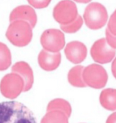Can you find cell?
I'll use <instances>...</instances> for the list:
<instances>
[{
    "mask_svg": "<svg viewBox=\"0 0 116 123\" xmlns=\"http://www.w3.org/2000/svg\"><path fill=\"white\" fill-rule=\"evenodd\" d=\"M11 63L12 56L10 49L6 44L0 43V71L8 69Z\"/></svg>",
    "mask_w": 116,
    "mask_h": 123,
    "instance_id": "cell-17",
    "label": "cell"
},
{
    "mask_svg": "<svg viewBox=\"0 0 116 123\" xmlns=\"http://www.w3.org/2000/svg\"><path fill=\"white\" fill-rule=\"evenodd\" d=\"M107 28L113 35L116 36V10L110 17Z\"/></svg>",
    "mask_w": 116,
    "mask_h": 123,
    "instance_id": "cell-20",
    "label": "cell"
},
{
    "mask_svg": "<svg viewBox=\"0 0 116 123\" xmlns=\"http://www.w3.org/2000/svg\"><path fill=\"white\" fill-rule=\"evenodd\" d=\"M83 78L87 86L95 89L104 88L107 83L108 75L103 66L92 64L84 68Z\"/></svg>",
    "mask_w": 116,
    "mask_h": 123,
    "instance_id": "cell-5",
    "label": "cell"
},
{
    "mask_svg": "<svg viewBox=\"0 0 116 123\" xmlns=\"http://www.w3.org/2000/svg\"><path fill=\"white\" fill-rule=\"evenodd\" d=\"M100 103L106 110H116V89L107 88L103 90L100 95Z\"/></svg>",
    "mask_w": 116,
    "mask_h": 123,
    "instance_id": "cell-13",
    "label": "cell"
},
{
    "mask_svg": "<svg viewBox=\"0 0 116 123\" xmlns=\"http://www.w3.org/2000/svg\"><path fill=\"white\" fill-rule=\"evenodd\" d=\"M25 82L21 75L11 73L5 75L0 82L1 94L9 99H14L24 91Z\"/></svg>",
    "mask_w": 116,
    "mask_h": 123,
    "instance_id": "cell-4",
    "label": "cell"
},
{
    "mask_svg": "<svg viewBox=\"0 0 116 123\" xmlns=\"http://www.w3.org/2000/svg\"><path fill=\"white\" fill-rule=\"evenodd\" d=\"M54 19L60 25H67L76 20L78 10L76 4L70 0H62L55 6Z\"/></svg>",
    "mask_w": 116,
    "mask_h": 123,
    "instance_id": "cell-6",
    "label": "cell"
},
{
    "mask_svg": "<svg viewBox=\"0 0 116 123\" xmlns=\"http://www.w3.org/2000/svg\"><path fill=\"white\" fill-rule=\"evenodd\" d=\"M61 60L62 56L59 52L51 53L45 49L40 51L38 57L39 66L46 71H53L58 68Z\"/></svg>",
    "mask_w": 116,
    "mask_h": 123,
    "instance_id": "cell-11",
    "label": "cell"
},
{
    "mask_svg": "<svg viewBox=\"0 0 116 123\" xmlns=\"http://www.w3.org/2000/svg\"><path fill=\"white\" fill-rule=\"evenodd\" d=\"M83 21L81 16L79 15L75 21L67 25H60L61 30L68 34H74L79 31L83 25Z\"/></svg>",
    "mask_w": 116,
    "mask_h": 123,
    "instance_id": "cell-18",
    "label": "cell"
},
{
    "mask_svg": "<svg viewBox=\"0 0 116 123\" xmlns=\"http://www.w3.org/2000/svg\"><path fill=\"white\" fill-rule=\"evenodd\" d=\"M47 111L51 110H59L64 112L68 117L72 113V107L70 104L67 101L62 98H56L50 101L47 106Z\"/></svg>",
    "mask_w": 116,
    "mask_h": 123,
    "instance_id": "cell-16",
    "label": "cell"
},
{
    "mask_svg": "<svg viewBox=\"0 0 116 123\" xmlns=\"http://www.w3.org/2000/svg\"><path fill=\"white\" fill-rule=\"evenodd\" d=\"M27 1L34 8L42 9L46 8L51 3V0H27Z\"/></svg>",
    "mask_w": 116,
    "mask_h": 123,
    "instance_id": "cell-19",
    "label": "cell"
},
{
    "mask_svg": "<svg viewBox=\"0 0 116 123\" xmlns=\"http://www.w3.org/2000/svg\"><path fill=\"white\" fill-rule=\"evenodd\" d=\"M85 25L91 30H99L105 25L108 20L106 8L97 2L89 4L85 8L83 14Z\"/></svg>",
    "mask_w": 116,
    "mask_h": 123,
    "instance_id": "cell-3",
    "label": "cell"
},
{
    "mask_svg": "<svg viewBox=\"0 0 116 123\" xmlns=\"http://www.w3.org/2000/svg\"><path fill=\"white\" fill-rule=\"evenodd\" d=\"M68 116L64 112L59 110L47 111L42 118L40 123H68Z\"/></svg>",
    "mask_w": 116,
    "mask_h": 123,
    "instance_id": "cell-15",
    "label": "cell"
},
{
    "mask_svg": "<svg viewBox=\"0 0 116 123\" xmlns=\"http://www.w3.org/2000/svg\"><path fill=\"white\" fill-rule=\"evenodd\" d=\"M105 34H106V40H107V43L111 47L116 49V36L113 35L111 32L109 30L108 28L106 29Z\"/></svg>",
    "mask_w": 116,
    "mask_h": 123,
    "instance_id": "cell-21",
    "label": "cell"
},
{
    "mask_svg": "<svg viewBox=\"0 0 116 123\" xmlns=\"http://www.w3.org/2000/svg\"><path fill=\"white\" fill-rule=\"evenodd\" d=\"M106 123H116V112L113 113L108 117Z\"/></svg>",
    "mask_w": 116,
    "mask_h": 123,
    "instance_id": "cell-22",
    "label": "cell"
},
{
    "mask_svg": "<svg viewBox=\"0 0 116 123\" xmlns=\"http://www.w3.org/2000/svg\"><path fill=\"white\" fill-rule=\"evenodd\" d=\"M66 57L73 64H80L87 57V50L85 44L79 41H72L68 43L64 49Z\"/></svg>",
    "mask_w": 116,
    "mask_h": 123,
    "instance_id": "cell-9",
    "label": "cell"
},
{
    "mask_svg": "<svg viewBox=\"0 0 116 123\" xmlns=\"http://www.w3.org/2000/svg\"><path fill=\"white\" fill-rule=\"evenodd\" d=\"M17 20L27 21L34 28L37 23V15L35 10L31 6H20L14 9L10 15V23Z\"/></svg>",
    "mask_w": 116,
    "mask_h": 123,
    "instance_id": "cell-10",
    "label": "cell"
},
{
    "mask_svg": "<svg viewBox=\"0 0 116 123\" xmlns=\"http://www.w3.org/2000/svg\"><path fill=\"white\" fill-rule=\"evenodd\" d=\"M90 53L92 59L99 64H107L111 62L116 56V51L107 43V40L101 38L92 45Z\"/></svg>",
    "mask_w": 116,
    "mask_h": 123,
    "instance_id": "cell-8",
    "label": "cell"
},
{
    "mask_svg": "<svg viewBox=\"0 0 116 123\" xmlns=\"http://www.w3.org/2000/svg\"><path fill=\"white\" fill-rule=\"evenodd\" d=\"M12 72L17 73L22 77L25 82V88L23 92L29 91L34 84V73L30 66L27 62H18L12 67Z\"/></svg>",
    "mask_w": 116,
    "mask_h": 123,
    "instance_id": "cell-12",
    "label": "cell"
},
{
    "mask_svg": "<svg viewBox=\"0 0 116 123\" xmlns=\"http://www.w3.org/2000/svg\"><path fill=\"white\" fill-rule=\"evenodd\" d=\"M32 27L27 21L17 20L11 22L6 36L12 44L17 47L27 46L33 36Z\"/></svg>",
    "mask_w": 116,
    "mask_h": 123,
    "instance_id": "cell-2",
    "label": "cell"
},
{
    "mask_svg": "<svg viewBox=\"0 0 116 123\" xmlns=\"http://www.w3.org/2000/svg\"><path fill=\"white\" fill-rule=\"evenodd\" d=\"M75 1H76L77 3H81V4H87L90 2L92 0H73Z\"/></svg>",
    "mask_w": 116,
    "mask_h": 123,
    "instance_id": "cell-24",
    "label": "cell"
},
{
    "mask_svg": "<svg viewBox=\"0 0 116 123\" xmlns=\"http://www.w3.org/2000/svg\"><path fill=\"white\" fill-rule=\"evenodd\" d=\"M111 71L113 75L114 76V77L116 79V57L113 60V61L112 62L111 65Z\"/></svg>",
    "mask_w": 116,
    "mask_h": 123,
    "instance_id": "cell-23",
    "label": "cell"
},
{
    "mask_svg": "<svg viewBox=\"0 0 116 123\" xmlns=\"http://www.w3.org/2000/svg\"><path fill=\"white\" fill-rule=\"evenodd\" d=\"M0 123H37L33 113L17 101L0 103Z\"/></svg>",
    "mask_w": 116,
    "mask_h": 123,
    "instance_id": "cell-1",
    "label": "cell"
},
{
    "mask_svg": "<svg viewBox=\"0 0 116 123\" xmlns=\"http://www.w3.org/2000/svg\"><path fill=\"white\" fill-rule=\"evenodd\" d=\"M83 66H76L72 68L68 72V79L70 85L77 88H85L87 86L83 78Z\"/></svg>",
    "mask_w": 116,
    "mask_h": 123,
    "instance_id": "cell-14",
    "label": "cell"
},
{
    "mask_svg": "<svg viewBox=\"0 0 116 123\" xmlns=\"http://www.w3.org/2000/svg\"><path fill=\"white\" fill-rule=\"evenodd\" d=\"M40 43L43 49L49 52H59L65 46V36L59 30L49 29L42 33Z\"/></svg>",
    "mask_w": 116,
    "mask_h": 123,
    "instance_id": "cell-7",
    "label": "cell"
}]
</instances>
